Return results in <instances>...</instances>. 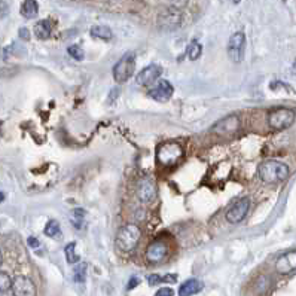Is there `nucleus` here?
<instances>
[{
    "label": "nucleus",
    "mask_w": 296,
    "mask_h": 296,
    "mask_svg": "<svg viewBox=\"0 0 296 296\" xmlns=\"http://www.w3.org/2000/svg\"><path fill=\"white\" fill-rule=\"evenodd\" d=\"M140 237H142V231L137 225H134V223L124 225L116 234V240H115L116 248L121 253L134 251L140 241Z\"/></svg>",
    "instance_id": "f257e3e1"
},
{
    "label": "nucleus",
    "mask_w": 296,
    "mask_h": 296,
    "mask_svg": "<svg viewBox=\"0 0 296 296\" xmlns=\"http://www.w3.org/2000/svg\"><path fill=\"white\" fill-rule=\"evenodd\" d=\"M259 177L265 182V183H280L284 182L289 177V167L280 161L275 159H269L265 161L259 165L257 168Z\"/></svg>",
    "instance_id": "f03ea898"
},
{
    "label": "nucleus",
    "mask_w": 296,
    "mask_h": 296,
    "mask_svg": "<svg viewBox=\"0 0 296 296\" xmlns=\"http://www.w3.org/2000/svg\"><path fill=\"white\" fill-rule=\"evenodd\" d=\"M182 156H183V149L176 142L162 143L156 149V158L165 167H171V165L177 164L182 159Z\"/></svg>",
    "instance_id": "7ed1b4c3"
},
{
    "label": "nucleus",
    "mask_w": 296,
    "mask_h": 296,
    "mask_svg": "<svg viewBox=\"0 0 296 296\" xmlns=\"http://www.w3.org/2000/svg\"><path fill=\"white\" fill-rule=\"evenodd\" d=\"M295 121V110L287 107H277L268 113V125L275 131L289 128Z\"/></svg>",
    "instance_id": "20e7f679"
},
{
    "label": "nucleus",
    "mask_w": 296,
    "mask_h": 296,
    "mask_svg": "<svg viewBox=\"0 0 296 296\" xmlns=\"http://www.w3.org/2000/svg\"><path fill=\"white\" fill-rule=\"evenodd\" d=\"M137 198L143 202V204H153L158 198V188L156 183L152 177L145 176L137 182Z\"/></svg>",
    "instance_id": "39448f33"
},
{
    "label": "nucleus",
    "mask_w": 296,
    "mask_h": 296,
    "mask_svg": "<svg viewBox=\"0 0 296 296\" xmlns=\"http://www.w3.org/2000/svg\"><path fill=\"white\" fill-rule=\"evenodd\" d=\"M134 70H136V57L133 54H127L115 64L113 78L119 84L127 82L134 75Z\"/></svg>",
    "instance_id": "423d86ee"
},
{
    "label": "nucleus",
    "mask_w": 296,
    "mask_h": 296,
    "mask_svg": "<svg viewBox=\"0 0 296 296\" xmlns=\"http://www.w3.org/2000/svg\"><path fill=\"white\" fill-rule=\"evenodd\" d=\"M244 48H246V36L244 33L238 32L234 33L228 42V55L232 63H241L244 58Z\"/></svg>",
    "instance_id": "0eeeda50"
},
{
    "label": "nucleus",
    "mask_w": 296,
    "mask_h": 296,
    "mask_svg": "<svg viewBox=\"0 0 296 296\" xmlns=\"http://www.w3.org/2000/svg\"><path fill=\"white\" fill-rule=\"evenodd\" d=\"M250 210V199L248 198H241L238 201H235L226 211V220L229 223H240L248 213Z\"/></svg>",
    "instance_id": "6e6552de"
},
{
    "label": "nucleus",
    "mask_w": 296,
    "mask_h": 296,
    "mask_svg": "<svg viewBox=\"0 0 296 296\" xmlns=\"http://www.w3.org/2000/svg\"><path fill=\"white\" fill-rule=\"evenodd\" d=\"M173 93H174V88L168 81H156L155 87L148 91V96L155 101L167 103L171 99Z\"/></svg>",
    "instance_id": "1a4fd4ad"
},
{
    "label": "nucleus",
    "mask_w": 296,
    "mask_h": 296,
    "mask_svg": "<svg viewBox=\"0 0 296 296\" xmlns=\"http://www.w3.org/2000/svg\"><path fill=\"white\" fill-rule=\"evenodd\" d=\"M240 118L232 115V116H228L222 121H219L213 128H211V133L213 134H217V136H234L238 130H240Z\"/></svg>",
    "instance_id": "9d476101"
},
{
    "label": "nucleus",
    "mask_w": 296,
    "mask_h": 296,
    "mask_svg": "<svg viewBox=\"0 0 296 296\" xmlns=\"http://www.w3.org/2000/svg\"><path fill=\"white\" fill-rule=\"evenodd\" d=\"M12 292L17 296H35L36 295V286L29 277L17 275L12 280Z\"/></svg>",
    "instance_id": "9b49d317"
},
{
    "label": "nucleus",
    "mask_w": 296,
    "mask_h": 296,
    "mask_svg": "<svg viewBox=\"0 0 296 296\" xmlns=\"http://www.w3.org/2000/svg\"><path fill=\"white\" fill-rule=\"evenodd\" d=\"M161 73H162V69H161L159 66H156V64H150V66L145 67L140 73H137V76H136V82H137V85H140V87H149V85H153V84L159 79Z\"/></svg>",
    "instance_id": "f8f14e48"
},
{
    "label": "nucleus",
    "mask_w": 296,
    "mask_h": 296,
    "mask_svg": "<svg viewBox=\"0 0 296 296\" xmlns=\"http://www.w3.org/2000/svg\"><path fill=\"white\" fill-rule=\"evenodd\" d=\"M168 254V247L164 241H153L149 244V247L146 248V259L150 262V263H159L162 262Z\"/></svg>",
    "instance_id": "ddd939ff"
},
{
    "label": "nucleus",
    "mask_w": 296,
    "mask_h": 296,
    "mask_svg": "<svg viewBox=\"0 0 296 296\" xmlns=\"http://www.w3.org/2000/svg\"><path fill=\"white\" fill-rule=\"evenodd\" d=\"M296 269V250L281 254L275 262V271L278 274H289Z\"/></svg>",
    "instance_id": "4468645a"
},
{
    "label": "nucleus",
    "mask_w": 296,
    "mask_h": 296,
    "mask_svg": "<svg viewBox=\"0 0 296 296\" xmlns=\"http://www.w3.org/2000/svg\"><path fill=\"white\" fill-rule=\"evenodd\" d=\"M159 23L164 27H177L182 23V14L174 9H167L159 14Z\"/></svg>",
    "instance_id": "2eb2a0df"
},
{
    "label": "nucleus",
    "mask_w": 296,
    "mask_h": 296,
    "mask_svg": "<svg viewBox=\"0 0 296 296\" xmlns=\"http://www.w3.org/2000/svg\"><path fill=\"white\" fill-rule=\"evenodd\" d=\"M201 290H202V283L197 278H189V280L182 283V286L179 289V295L180 296H189V295H197Z\"/></svg>",
    "instance_id": "dca6fc26"
},
{
    "label": "nucleus",
    "mask_w": 296,
    "mask_h": 296,
    "mask_svg": "<svg viewBox=\"0 0 296 296\" xmlns=\"http://www.w3.org/2000/svg\"><path fill=\"white\" fill-rule=\"evenodd\" d=\"M52 33V23L49 20H41L39 23H36L35 26V35L38 39H48Z\"/></svg>",
    "instance_id": "f3484780"
},
{
    "label": "nucleus",
    "mask_w": 296,
    "mask_h": 296,
    "mask_svg": "<svg viewBox=\"0 0 296 296\" xmlns=\"http://www.w3.org/2000/svg\"><path fill=\"white\" fill-rule=\"evenodd\" d=\"M39 6L36 0H24V3L21 6V15L27 20H32L38 15Z\"/></svg>",
    "instance_id": "a211bd4d"
},
{
    "label": "nucleus",
    "mask_w": 296,
    "mask_h": 296,
    "mask_svg": "<svg viewBox=\"0 0 296 296\" xmlns=\"http://www.w3.org/2000/svg\"><path fill=\"white\" fill-rule=\"evenodd\" d=\"M91 36L97 39H103V41H110L113 38V33L106 26H94L91 29Z\"/></svg>",
    "instance_id": "6ab92c4d"
},
{
    "label": "nucleus",
    "mask_w": 296,
    "mask_h": 296,
    "mask_svg": "<svg viewBox=\"0 0 296 296\" xmlns=\"http://www.w3.org/2000/svg\"><path fill=\"white\" fill-rule=\"evenodd\" d=\"M148 281L150 286H156L159 283H176L177 277L176 274H165V275H159V274H152L148 277Z\"/></svg>",
    "instance_id": "aec40b11"
},
{
    "label": "nucleus",
    "mask_w": 296,
    "mask_h": 296,
    "mask_svg": "<svg viewBox=\"0 0 296 296\" xmlns=\"http://www.w3.org/2000/svg\"><path fill=\"white\" fill-rule=\"evenodd\" d=\"M186 54H188L189 60H192V61L198 60L202 55V47H201V44L198 41H192L188 45V48H186Z\"/></svg>",
    "instance_id": "412c9836"
},
{
    "label": "nucleus",
    "mask_w": 296,
    "mask_h": 296,
    "mask_svg": "<svg viewBox=\"0 0 296 296\" xmlns=\"http://www.w3.org/2000/svg\"><path fill=\"white\" fill-rule=\"evenodd\" d=\"M70 222L76 229H82L84 228V222H85V211L82 208H76L72 211L70 216Z\"/></svg>",
    "instance_id": "4be33fe9"
},
{
    "label": "nucleus",
    "mask_w": 296,
    "mask_h": 296,
    "mask_svg": "<svg viewBox=\"0 0 296 296\" xmlns=\"http://www.w3.org/2000/svg\"><path fill=\"white\" fill-rule=\"evenodd\" d=\"M87 278V263L85 262H78L75 263V271H73V280L76 283H84Z\"/></svg>",
    "instance_id": "5701e85b"
},
{
    "label": "nucleus",
    "mask_w": 296,
    "mask_h": 296,
    "mask_svg": "<svg viewBox=\"0 0 296 296\" xmlns=\"http://www.w3.org/2000/svg\"><path fill=\"white\" fill-rule=\"evenodd\" d=\"M64 253H66V259H67L69 263L75 265V263L79 262V256L76 253V244L75 243H69L64 248Z\"/></svg>",
    "instance_id": "b1692460"
},
{
    "label": "nucleus",
    "mask_w": 296,
    "mask_h": 296,
    "mask_svg": "<svg viewBox=\"0 0 296 296\" xmlns=\"http://www.w3.org/2000/svg\"><path fill=\"white\" fill-rule=\"evenodd\" d=\"M11 289H12V278L6 272L0 271V293H5Z\"/></svg>",
    "instance_id": "393cba45"
},
{
    "label": "nucleus",
    "mask_w": 296,
    "mask_h": 296,
    "mask_svg": "<svg viewBox=\"0 0 296 296\" xmlns=\"http://www.w3.org/2000/svg\"><path fill=\"white\" fill-rule=\"evenodd\" d=\"M45 235L47 237H57L60 234V223L57 220H49L47 225H45V229H44Z\"/></svg>",
    "instance_id": "a878e982"
},
{
    "label": "nucleus",
    "mask_w": 296,
    "mask_h": 296,
    "mask_svg": "<svg viewBox=\"0 0 296 296\" xmlns=\"http://www.w3.org/2000/svg\"><path fill=\"white\" fill-rule=\"evenodd\" d=\"M69 55L72 58H75L76 61H82L84 60V49L79 47V45H70L69 49H67Z\"/></svg>",
    "instance_id": "bb28decb"
},
{
    "label": "nucleus",
    "mask_w": 296,
    "mask_h": 296,
    "mask_svg": "<svg viewBox=\"0 0 296 296\" xmlns=\"http://www.w3.org/2000/svg\"><path fill=\"white\" fill-rule=\"evenodd\" d=\"M9 14V6L5 0H0V20H3Z\"/></svg>",
    "instance_id": "cd10ccee"
},
{
    "label": "nucleus",
    "mask_w": 296,
    "mask_h": 296,
    "mask_svg": "<svg viewBox=\"0 0 296 296\" xmlns=\"http://www.w3.org/2000/svg\"><path fill=\"white\" fill-rule=\"evenodd\" d=\"M173 295V290L170 287H162L156 292V296H171Z\"/></svg>",
    "instance_id": "c85d7f7f"
},
{
    "label": "nucleus",
    "mask_w": 296,
    "mask_h": 296,
    "mask_svg": "<svg viewBox=\"0 0 296 296\" xmlns=\"http://www.w3.org/2000/svg\"><path fill=\"white\" fill-rule=\"evenodd\" d=\"M29 244H30L33 248H38V247L41 246V243H39L35 237H30V238H29Z\"/></svg>",
    "instance_id": "c756f323"
},
{
    "label": "nucleus",
    "mask_w": 296,
    "mask_h": 296,
    "mask_svg": "<svg viewBox=\"0 0 296 296\" xmlns=\"http://www.w3.org/2000/svg\"><path fill=\"white\" fill-rule=\"evenodd\" d=\"M139 281H140V280H139L137 277H133V278L130 280V283H128V287H127V289H133L134 286H137V284H139Z\"/></svg>",
    "instance_id": "7c9ffc66"
},
{
    "label": "nucleus",
    "mask_w": 296,
    "mask_h": 296,
    "mask_svg": "<svg viewBox=\"0 0 296 296\" xmlns=\"http://www.w3.org/2000/svg\"><path fill=\"white\" fill-rule=\"evenodd\" d=\"M20 36H21L23 39H29V30H27V29H21V30H20Z\"/></svg>",
    "instance_id": "2f4dec72"
},
{
    "label": "nucleus",
    "mask_w": 296,
    "mask_h": 296,
    "mask_svg": "<svg viewBox=\"0 0 296 296\" xmlns=\"http://www.w3.org/2000/svg\"><path fill=\"white\" fill-rule=\"evenodd\" d=\"M5 199V195H3V192H0V201H3Z\"/></svg>",
    "instance_id": "473e14b6"
},
{
    "label": "nucleus",
    "mask_w": 296,
    "mask_h": 296,
    "mask_svg": "<svg viewBox=\"0 0 296 296\" xmlns=\"http://www.w3.org/2000/svg\"><path fill=\"white\" fill-rule=\"evenodd\" d=\"M292 69H293V73H295V75H296V61H295V63H293V67H292Z\"/></svg>",
    "instance_id": "72a5a7b5"
},
{
    "label": "nucleus",
    "mask_w": 296,
    "mask_h": 296,
    "mask_svg": "<svg viewBox=\"0 0 296 296\" xmlns=\"http://www.w3.org/2000/svg\"><path fill=\"white\" fill-rule=\"evenodd\" d=\"M2 262H3V256H2V251H0V265H2Z\"/></svg>",
    "instance_id": "f704fd0d"
}]
</instances>
